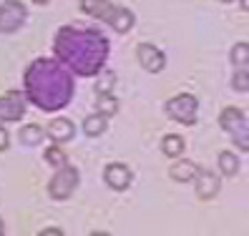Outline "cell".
<instances>
[{
	"label": "cell",
	"instance_id": "6da1fadb",
	"mask_svg": "<svg viewBox=\"0 0 249 236\" xmlns=\"http://www.w3.org/2000/svg\"><path fill=\"white\" fill-rule=\"evenodd\" d=\"M55 55L76 76H96L108 58V40L98 31L66 25L55 35Z\"/></svg>",
	"mask_w": 249,
	"mask_h": 236
},
{
	"label": "cell",
	"instance_id": "7a4b0ae2",
	"mask_svg": "<svg viewBox=\"0 0 249 236\" xmlns=\"http://www.w3.org/2000/svg\"><path fill=\"white\" fill-rule=\"evenodd\" d=\"M25 93L38 108L58 111L73 96V78L63 63L38 58L25 70Z\"/></svg>",
	"mask_w": 249,
	"mask_h": 236
},
{
	"label": "cell",
	"instance_id": "3957f363",
	"mask_svg": "<svg viewBox=\"0 0 249 236\" xmlns=\"http://www.w3.org/2000/svg\"><path fill=\"white\" fill-rule=\"evenodd\" d=\"M219 123L227 134H231L234 143L239 146L242 151H249V123H247V116L239 108H224L222 116H219Z\"/></svg>",
	"mask_w": 249,
	"mask_h": 236
},
{
	"label": "cell",
	"instance_id": "277c9868",
	"mask_svg": "<svg viewBox=\"0 0 249 236\" xmlns=\"http://www.w3.org/2000/svg\"><path fill=\"white\" fill-rule=\"evenodd\" d=\"M166 113H169V118H174V121H179L184 126H194L196 123V113H199V103H196L194 96H189V93L174 96L166 103Z\"/></svg>",
	"mask_w": 249,
	"mask_h": 236
},
{
	"label": "cell",
	"instance_id": "5b68a950",
	"mask_svg": "<svg viewBox=\"0 0 249 236\" xmlns=\"http://www.w3.org/2000/svg\"><path fill=\"white\" fill-rule=\"evenodd\" d=\"M76 186H78V171L73 169V166H61L58 169V173L51 179V184H48V194L53 196V199H68L73 191H76Z\"/></svg>",
	"mask_w": 249,
	"mask_h": 236
},
{
	"label": "cell",
	"instance_id": "8992f818",
	"mask_svg": "<svg viewBox=\"0 0 249 236\" xmlns=\"http://www.w3.org/2000/svg\"><path fill=\"white\" fill-rule=\"evenodd\" d=\"M28 10L18 0H8L0 5V33H16L18 28L25 23Z\"/></svg>",
	"mask_w": 249,
	"mask_h": 236
},
{
	"label": "cell",
	"instance_id": "52a82bcc",
	"mask_svg": "<svg viewBox=\"0 0 249 236\" xmlns=\"http://www.w3.org/2000/svg\"><path fill=\"white\" fill-rule=\"evenodd\" d=\"M25 113V98L18 91H8L0 96V121H20Z\"/></svg>",
	"mask_w": 249,
	"mask_h": 236
},
{
	"label": "cell",
	"instance_id": "ba28073f",
	"mask_svg": "<svg viewBox=\"0 0 249 236\" xmlns=\"http://www.w3.org/2000/svg\"><path fill=\"white\" fill-rule=\"evenodd\" d=\"M136 58H139V63L143 66V70H149V73H159V70H164V66H166L164 53H161L156 46H151V43H141L139 51H136Z\"/></svg>",
	"mask_w": 249,
	"mask_h": 236
},
{
	"label": "cell",
	"instance_id": "9c48e42d",
	"mask_svg": "<svg viewBox=\"0 0 249 236\" xmlns=\"http://www.w3.org/2000/svg\"><path fill=\"white\" fill-rule=\"evenodd\" d=\"M131 179H134V173H131L128 166H124V164H111V166L104 169V181H106L111 188H116V191L128 188Z\"/></svg>",
	"mask_w": 249,
	"mask_h": 236
},
{
	"label": "cell",
	"instance_id": "30bf717a",
	"mask_svg": "<svg viewBox=\"0 0 249 236\" xmlns=\"http://www.w3.org/2000/svg\"><path fill=\"white\" fill-rule=\"evenodd\" d=\"M192 181H196V196H199V199L207 201V199L216 196V191H219V176H216V173L199 169Z\"/></svg>",
	"mask_w": 249,
	"mask_h": 236
},
{
	"label": "cell",
	"instance_id": "8fae6325",
	"mask_svg": "<svg viewBox=\"0 0 249 236\" xmlns=\"http://www.w3.org/2000/svg\"><path fill=\"white\" fill-rule=\"evenodd\" d=\"M113 8L116 5L108 3V0H81V10L89 13L91 18H98V20H108Z\"/></svg>",
	"mask_w": 249,
	"mask_h": 236
},
{
	"label": "cell",
	"instance_id": "7c38bea8",
	"mask_svg": "<svg viewBox=\"0 0 249 236\" xmlns=\"http://www.w3.org/2000/svg\"><path fill=\"white\" fill-rule=\"evenodd\" d=\"M73 134H76V128L68 118H55V121L48 123V136L55 141V143H63V141H71Z\"/></svg>",
	"mask_w": 249,
	"mask_h": 236
},
{
	"label": "cell",
	"instance_id": "4fadbf2b",
	"mask_svg": "<svg viewBox=\"0 0 249 236\" xmlns=\"http://www.w3.org/2000/svg\"><path fill=\"white\" fill-rule=\"evenodd\" d=\"M106 23H111V28L116 33H128L131 28H134V13H131L128 8H113L111 18Z\"/></svg>",
	"mask_w": 249,
	"mask_h": 236
},
{
	"label": "cell",
	"instance_id": "5bb4252c",
	"mask_svg": "<svg viewBox=\"0 0 249 236\" xmlns=\"http://www.w3.org/2000/svg\"><path fill=\"white\" fill-rule=\"evenodd\" d=\"M108 128V116H104V113H93V116H89L83 121V131H86V136H91V138H96V136H101L104 131Z\"/></svg>",
	"mask_w": 249,
	"mask_h": 236
},
{
	"label": "cell",
	"instance_id": "9a60e30c",
	"mask_svg": "<svg viewBox=\"0 0 249 236\" xmlns=\"http://www.w3.org/2000/svg\"><path fill=\"white\" fill-rule=\"evenodd\" d=\"M196 171H199V166H196V164H192V161H179V164H174V166H171L169 176H171L174 181L186 184V181H192L194 176H196Z\"/></svg>",
	"mask_w": 249,
	"mask_h": 236
},
{
	"label": "cell",
	"instance_id": "2e32d148",
	"mask_svg": "<svg viewBox=\"0 0 249 236\" xmlns=\"http://www.w3.org/2000/svg\"><path fill=\"white\" fill-rule=\"evenodd\" d=\"M161 151H164V156H169V158L181 156L184 153V138L177 136V134L164 136V141H161Z\"/></svg>",
	"mask_w": 249,
	"mask_h": 236
},
{
	"label": "cell",
	"instance_id": "e0dca14e",
	"mask_svg": "<svg viewBox=\"0 0 249 236\" xmlns=\"http://www.w3.org/2000/svg\"><path fill=\"white\" fill-rule=\"evenodd\" d=\"M219 171H222L224 176H234L239 171V158L231 151H222L219 153Z\"/></svg>",
	"mask_w": 249,
	"mask_h": 236
},
{
	"label": "cell",
	"instance_id": "ac0fdd59",
	"mask_svg": "<svg viewBox=\"0 0 249 236\" xmlns=\"http://www.w3.org/2000/svg\"><path fill=\"white\" fill-rule=\"evenodd\" d=\"M20 141L25 143V146H38L40 141H43V128L40 126H23L20 128Z\"/></svg>",
	"mask_w": 249,
	"mask_h": 236
},
{
	"label": "cell",
	"instance_id": "d6986e66",
	"mask_svg": "<svg viewBox=\"0 0 249 236\" xmlns=\"http://www.w3.org/2000/svg\"><path fill=\"white\" fill-rule=\"evenodd\" d=\"M96 108H98V113H104V116H113L116 111H119V101H116L111 93H98Z\"/></svg>",
	"mask_w": 249,
	"mask_h": 236
},
{
	"label": "cell",
	"instance_id": "ffe728a7",
	"mask_svg": "<svg viewBox=\"0 0 249 236\" xmlns=\"http://www.w3.org/2000/svg\"><path fill=\"white\" fill-rule=\"evenodd\" d=\"M231 63L237 68H247V63H249V46L247 43H237L231 48Z\"/></svg>",
	"mask_w": 249,
	"mask_h": 236
},
{
	"label": "cell",
	"instance_id": "44dd1931",
	"mask_svg": "<svg viewBox=\"0 0 249 236\" xmlns=\"http://www.w3.org/2000/svg\"><path fill=\"white\" fill-rule=\"evenodd\" d=\"M46 161H48L51 166L61 169V166H66V164H68V156H66L61 149H58V146H53V149H48V151H46Z\"/></svg>",
	"mask_w": 249,
	"mask_h": 236
},
{
	"label": "cell",
	"instance_id": "7402d4cb",
	"mask_svg": "<svg viewBox=\"0 0 249 236\" xmlns=\"http://www.w3.org/2000/svg\"><path fill=\"white\" fill-rule=\"evenodd\" d=\"M113 83H116V76H113V73L101 76L98 83H96V93H111V91H113Z\"/></svg>",
	"mask_w": 249,
	"mask_h": 236
},
{
	"label": "cell",
	"instance_id": "603a6c76",
	"mask_svg": "<svg viewBox=\"0 0 249 236\" xmlns=\"http://www.w3.org/2000/svg\"><path fill=\"white\" fill-rule=\"evenodd\" d=\"M234 88H237V91H249V73H247V68H237V73H234Z\"/></svg>",
	"mask_w": 249,
	"mask_h": 236
},
{
	"label": "cell",
	"instance_id": "cb8c5ba5",
	"mask_svg": "<svg viewBox=\"0 0 249 236\" xmlns=\"http://www.w3.org/2000/svg\"><path fill=\"white\" fill-rule=\"evenodd\" d=\"M8 143H10V136H8V131L0 126V151H5V149H8Z\"/></svg>",
	"mask_w": 249,
	"mask_h": 236
},
{
	"label": "cell",
	"instance_id": "d4e9b609",
	"mask_svg": "<svg viewBox=\"0 0 249 236\" xmlns=\"http://www.w3.org/2000/svg\"><path fill=\"white\" fill-rule=\"evenodd\" d=\"M40 236H63V231L61 229H43Z\"/></svg>",
	"mask_w": 249,
	"mask_h": 236
},
{
	"label": "cell",
	"instance_id": "484cf974",
	"mask_svg": "<svg viewBox=\"0 0 249 236\" xmlns=\"http://www.w3.org/2000/svg\"><path fill=\"white\" fill-rule=\"evenodd\" d=\"M5 234V224H3V219H0V236Z\"/></svg>",
	"mask_w": 249,
	"mask_h": 236
},
{
	"label": "cell",
	"instance_id": "4316f807",
	"mask_svg": "<svg viewBox=\"0 0 249 236\" xmlns=\"http://www.w3.org/2000/svg\"><path fill=\"white\" fill-rule=\"evenodd\" d=\"M33 3H38V5H46V3H48V0H33Z\"/></svg>",
	"mask_w": 249,
	"mask_h": 236
},
{
	"label": "cell",
	"instance_id": "83f0119b",
	"mask_svg": "<svg viewBox=\"0 0 249 236\" xmlns=\"http://www.w3.org/2000/svg\"><path fill=\"white\" fill-rule=\"evenodd\" d=\"M219 3H231V0H219Z\"/></svg>",
	"mask_w": 249,
	"mask_h": 236
}]
</instances>
